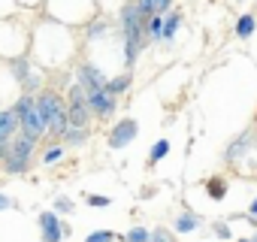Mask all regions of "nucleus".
Wrapping results in <instances>:
<instances>
[{"label": "nucleus", "instance_id": "29", "mask_svg": "<svg viewBox=\"0 0 257 242\" xmlns=\"http://www.w3.org/2000/svg\"><path fill=\"white\" fill-rule=\"evenodd\" d=\"M212 233H215L218 239H230V221H224V218L212 221Z\"/></svg>", "mask_w": 257, "mask_h": 242}, {"label": "nucleus", "instance_id": "14", "mask_svg": "<svg viewBox=\"0 0 257 242\" xmlns=\"http://www.w3.org/2000/svg\"><path fill=\"white\" fill-rule=\"evenodd\" d=\"M131 85H134V73L127 70V73H121V76H115V79L106 82V94H109V97H121Z\"/></svg>", "mask_w": 257, "mask_h": 242}, {"label": "nucleus", "instance_id": "32", "mask_svg": "<svg viewBox=\"0 0 257 242\" xmlns=\"http://www.w3.org/2000/svg\"><path fill=\"white\" fill-rule=\"evenodd\" d=\"M10 146H13L10 140H0V164L7 161V155H10Z\"/></svg>", "mask_w": 257, "mask_h": 242}, {"label": "nucleus", "instance_id": "23", "mask_svg": "<svg viewBox=\"0 0 257 242\" xmlns=\"http://www.w3.org/2000/svg\"><path fill=\"white\" fill-rule=\"evenodd\" d=\"M52 212H58V215H73V212H76V203H73L70 197H55Z\"/></svg>", "mask_w": 257, "mask_h": 242}, {"label": "nucleus", "instance_id": "27", "mask_svg": "<svg viewBox=\"0 0 257 242\" xmlns=\"http://www.w3.org/2000/svg\"><path fill=\"white\" fill-rule=\"evenodd\" d=\"M85 203L94 206V209H106V206H112V197H106V194H85Z\"/></svg>", "mask_w": 257, "mask_h": 242}, {"label": "nucleus", "instance_id": "24", "mask_svg": "<svg viewBox=\"0 0 257 242\" xmlns=\"http://www.w3.org/2000/svg\"><path fill=\"white\" fill-rule=\"evenodd\" d=\"M152 239V230H146V227H131L124 233V242H149Z\"/></svg>", "mask_w": 257, "mask_h": 242}, {"label": "nucleus", "instance_id": "10", "mask_svg": "<svg viewBox=\"0 0 257 242\" xmlns=\"http://www.w3.org/2000/svg\"><path fill=\"white\" fill-rule=\"evenodd\" d=\"M22 134V118H19V112L10 106V109H0V140H16Z\"/></svg>", "mask_w": 257, "mask_h": 242}, {"label": "nucleus", "instance_id": "16", "mask_svg": "<svg viewBox=\"0 0 257 242\" xmlns=\"http://www.w3.org/2000/svg\"><path fill=\"white\" fill-rule=\"evenodd\" d=\"M203 188H206V194H209V200H224V194H227V179L224 176H209L206 182H203Z\"/></svg>", "mask_w": 257, "mask_h": 242}, {"label": "nucleus", "instance_id": "19", "mask_svg": "<svg viewBox=\"0 0 257 242\" xmlns=\"http://www.w3.org/2000/svg\"><path fill=\"white\" fill-rule=\"evenodd\" d=\"M161 37H164V16L155 13V16L146 22V40H149V43H158Z\"/></svg>", "mask_w": 257, "mask_h": 242}, {"label": "nucleus", "instance_id": "21", "mask_svg": "<svg viewBox=\"0 0 257 242\" xmlns=\"http://www.w3.org/2000/svg\"><path fill=\"white\" fill-rule=\"evenodd\" d=\"M170 155V140H158L155 146H152V152H149V167H155L158 161H164Z\"/></svg>", "mask_w": 257, "mask_h": 242}, {"label": "nucleus", "instance_id": "26", "mask_svg": "<svg viewBox=\"0 0 257 242\" xmlns=\"http://www.w3.org/2000/svg\"><path fill=\"white\" fill-rule=\"evenodd\" d=\"M115 239H121V236L112 233V230H94V233L85 236V242H115Z\"/></svg>", "mask_w": 257, "mask_h": 242}, {"label": "nucleus", "instance_id": "7", "mask_svg": "<svg viewBox=\"0 0 257 242\" xmlns=\"http://www.w3.org/2000/svg\"><path fill=\"white\" fill-rule=\"evenodd\" d=\"M76 82L88 91V94H94V91H106V73L100 70V67H94V64H88V61H82L79 67H76Z\"/></svg>", "mask_w": 257, "mask_h": 242}, {"label": "nucleus", "instance_id": "30", "mask_svg": "<svg viewBox=\"0 0 257 242\" xmlns=\"http://www.w3.org/2000/svg\"><path fill=\"white\" fill-rule=\"evenodd\" d=\"M7 209H16V200H13L10 194L0 191V212H7Z\"/></svg>", "mask_w": 257, "mask_h": 242}, {"label": "nucleus", "instance_id": "6", "mask_svg": "<svg viewBox=\"0 0 257 242\" xmlns=\"http://www.w3.org/2000/svg\"><path fill=\"white\" fill-rule=\"evenodd\" d=\"M146 16L140 13V7L134 4V0H127V4L121 7L118 13V25H121V34L124 37H131V34H146Z\"/></svg>", "mask_w": 257, "mask_h": 242}, {"label": "nucleus", "instance_id": "33", "mask_svg": "<svg viewBox=\"0 0 257 242\" xmlns=\"http://www.w3.org/2000/svg\"><path fill=\"white\" fill-rule=\"evenodd\" d=\"M236 242H251V239H236Z\"/></svg>", "mask_w": 257, "mask_h": 242}, {"label": "nucleus", "instance_id": "15", "mask_svg": "<svg viewBox=\"0 0 257 242\" xmlns=\"http://www.w3.org/2000/svg\"><path fill=\"white\" fill-rule=\"evenodd\" d=\"M88 140H91V128H70V131L61 137V143H64V146H73V149L88 146Z\"/></svg>", "mask_w": 257, "mask_h": 242}, {"label": "nucleus", "instance_id": "3", "mask_svg": "<svg viewBox=\"0 0 257 242\" xmlns=\"http://www.w3.org/2000/svg\"><path fill=\"white\" fill-rule=\"evenodd\" d=\"M37 146H40V143H34L31 137H22V134H19V137L13 140V146H10L7 161H4V173H7V176H25V173L31 170V158H34Z\"/></svg>", "mask_w": 257, "mask_h": 242}, {"label": "nucleus", "instance_id": "11", "mask_svg": "<svg viewBox=\"0 0 257 242\" xmlns=\"http://www.w3.org/2000/svg\"><path fill=\"white\" fill-rule=\"evenodd\" d=\"M67 118H70V128H91L94 112H91L88 100H82V103H67Z\"/></svg>", "mask_w": 257, "mask_h": 242}, {"label": "nucleus", "instance_id": "2", "mask_svg": "<svg viewBox=\"0 0 257 242\" xmlns=\"http://www.w3.org/2000/svg\"><path fill=\"white\" fill-rule=\"evenodd\" d=\"M13 109H16V112H19V118H22V137H31L34 143L49 140V121H46V112L40 109L37 97L22 94V97L16 100V106H13Z\"/></svg>", "mask_w": 257, "mask_h": 242}, {"label": "nucleus", "instance_id": "25", "mask_svg": "<svg viewBox=\"0 0 257 242\" xmlns=\"http://www.w3.org/2000/svg\"><path fill=\"white\" fill-rule=\"evenodd\" d=\"M106 31H109V25H106L103 19H94V22L85 28V37H88V40H97V37H103Z\"/></svg>", "mask_w": 257, "mask_h": 242}, {"label": "nucleus", "instance_id": "31", "mask_svg": "<svg viewBox=\"0 0 257 242\" xmlns=\"http://www.w3.org/2000/svg\"><path fill=\"white\" fill-rule=\"evenodd\" d=\"M248 221L257 224V194H254V200H251V206H248Z\"/></svg>", "mask_w": 257, "mask_h": 242}, {"label": "nucleus", "instance_id": "18", "mask_svg": "<svg viewBox=\"0 0 257 242\" xmlns=\"http://www.w3.org/2000/svg\"><path fill=\"white\" fill-rule=\"evenodd\" d=\"M179 28H182V13H179V10H173V13L164 19V37H161V40H164V43H170V40L179 34Z\"/></svg>", "mask_w": 257, "mask_h": 242}, {"label": "nucleus", "instance_id": "1", "mask_svg": "<svg viewBox=\"0 0 257 242\" xmlns=\"http://www.w3.org/2000/svg\"><path fill=\"white\" fill-rule=\"evenodd\" d=\"M37 103H40V109L46 112V121H49V140H52V143H61V137L70 131L67 97H64V91L46 85V88L37 94Z\"/></svg>", "mask_w": 257, "mask_h": 242}, {"label": "nucleus", "instance_id": "4", "mask_svg": "<svg viewBox=\"0 0 257 242\" xmlns=\"http://www.w3.org/2000/svg\"><path fill=\"white\" fill-rule=\"evenodd\" d=\"M137 134H140V121L137 118H121V121H115V125L109 128L106 146L112 152H121V149H127V146L137 140Z\"/></svg>", "mask_w": 257, "mask_h": 242}, {"label": "nucleus", "instance_id": "28", "mask_svg": "<svg viewBox=\"0 0 257 242\" xmlns=\"http://www.w3.org/2000/svg\"><path fill=\"white\" fill-rule=\"evenodd\" d=\"M149 242H176V230H167V227H155Z\"/></svg>", "mask_w": 257, "mask_h": 242}, {"label": "nucleus", "instance_id": "13", "mask_svg": "<svg viewBox=\"0 0 257 242\" xmlns=\"http://www.w3.org/2000/svg\"><path fill=\"white\" fill-rule=\"evenodd\" d=\"M34 70H37V67L31 64V58H28V55H13V58H10V73H13V79H16L19 85H22Z\"/></svg>", "mask_w": 257, "mask_h": 242}, {"label": "nucleus", "instance_id": "12", "mask_svg": "<svg viewBox=\"0 0 257 242\" xmlns=\"http://www.w3.org/2000/svg\"><path fill=\"white\" fill-rule=\"evenodd\" d=\"M200 224H203V218L197 215V212H191V209H182L179 215H176V221H173V230L176 233H194V230H200Z\"/></svg>", "mask_w": 257, "mask_h": 242}, {"label": "nucleus", "instance_id": "5", "mask_svg": "<svg viewBox=\"0 0 257 242\" xmlns=\"http://www.w3.org/2000/svg\"><path fill=\"white\" fill-rule=\"evenodd\" d=\"M37 224H40V239L43 242H61V239H67L73 230H70V224L58 215V212H40L37 215Z\"/></svg>", "mask_w": 257, "mask_h": 242}, {"label": "nucleus", "instance_id": "20", "mask_svg": "<svg viewBox=\"0 0 257 242\" xmlns=\"http://www.w3.org/2000/svg\"><path fill=\"white\" fill-rule=\"evenodd\" d=\"M43 88H46V85H43V73H40V70H34V73L22 82V94H31V97H37Z\"/></svg>", "mask_w": 257, "mask_h": 242}, {"label": "nucleus", "instance_id": "17", "mask_svg": "<svg viewBox=\"0 0 257 242\" xmlns=\"http://www.w3.org/2000/svg\"><path fill=\"white\" fill-rule=\"evenodd\" d=\"M254 31H257V19H254L251 13H245V16L236 22V28H233V34H236L239 40H248V37H254Z\"/></svg>", "mask_w": 257, "mask_h": 242}, {"label": "nucleus", "instance_id": "22", "mask_svg": "<svg viewBox=\"0 0 257 242\" xmlns=\"http://www.w3.org/2000/svg\"><path fill=\"white\" fill-rule=\"evenodd\" d=\"M64 152H67V149H64V143H52V149H46V152H43L40 164H43V167H49V164L61 161V158H64Z\"/></svg>", "mask_w": 257, "mask_h": 242}, {"label": "nucleus", "instance_id": "34", "mask_svg": "<svg viewBox=\"0 0 257 242\" xmlns=\"http://www.w3.org/2000/svg\"><path fill=\"white\" fill-rule=\"evenodd\" d=\"M251 242H257V233H254V236H251Z\"/></svg>", "mask_w": 257, "mask_h": 242}, {"label": "nucleus", "instance_id": "9", "mask_svg": "<svg viewBox=\"0 0 257 242\" xmlns=\"http://www.w3.org/2000/svg\"><path fill=\"white\" fill-rule=\"evenodd\" d=\"M88 106L97 121H109L118 109V97H109L106 91H94V94H88Z\"/></svg>", "mask_w": 257, "mask_h": 242}, {"label": "nucleus", "instance_id": "8", "mask_svg": "<svg viewBox=\"0 0 257 242\" xmlns=\"http://www.w3.org/2000/svg\"><path fill=\"white\" fill-rule=\"evenodd\" d=\"M254 140H257V137H254V131H251V128H248V131H242V134H239L236 140H230V146L224 149V161H227V164H239V161L254 149Z\"/></svg>", "mask_w": 257, "mask_h": 242}]
</instances>
